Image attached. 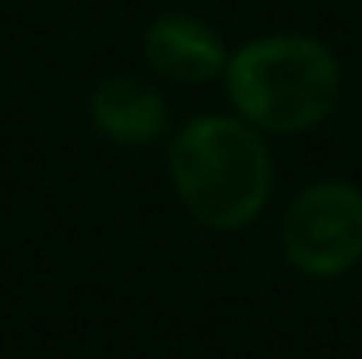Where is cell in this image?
Listing matches in <instances>:
<instances>
[{"mask_svg":"<svg viewBox=\"0 0 362 359\" xmlns=\"http://www.w3.org/2000/svg\"><path fill=\"white\" fill-rule=\"evenodd\" d=\"M170 182L197 224L235 232L262 217L274 159L262 132L239 116H193L170 143Z\"/></svg>","mask_w":362,"mask_h":359,"instance_id":"1","label":"cell"},{"mask_svg":"<svg viewBox=\"0 0 362 359\" xmlns=\"http://www.w3.org/2000/svg\"><path fill=\"white\" fill-rule=\"evenodd\" d=\"M223 89L235 105V116L262 135H297L313 132L335 113L343 70L327 42L286 31L231 50Z\"/></svg>","mask_w":362,"mask_h":359,"instance_id":"2","label":"cell"},{"mask_svg":"<svg viewBox=\"0 0 362 359\" xmlns=\"http://www.w3.org/2000/svg\"><path fill=\"white\" fill-rule=\"evenodd\" d=\"M281 251L305 278H339L362 263V190L324 178L297 193L281 220Z\"/></svg>","mask_w":362,"mask_h":359,"instance_id":"3","label":"cell"},{"mask_svg":"<svg viewBox=\"0 0 362 359\" xmlns=\"http://www.w3.org/2000/svg\"><path fill=\"white\" fill-rule=\"evenodd\" d=\"M143 55L174 85H204L223 78L228 47L220 31L193 12H166L143 31Z\"/></svg>","mask_w":362,"mask_h":359,"instance_id":"4","label":"cell"},{"mask_svg":"<svg viewBox=\"0 0 362 359\" xmlns=\"http://www.w3.org/2000/svg\"><path fill=\"white\" fill-rule=\"evenodd\" d=\"M89 120L119 147H146L170 127V105L154 85L132 74H112L89 93Z\"/></svg>","mask_w":362,"mask_h":359,"instance_id":"5","label":"cell"}]
</instances>
